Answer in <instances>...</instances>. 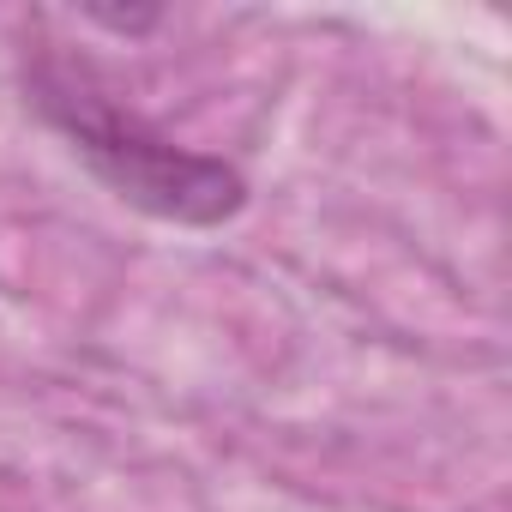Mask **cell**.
Segmentation results:
<instances>
[{"label":"cell","mask_w":512,"mask_h":512,"mask_svg":"<svg viewBox=\"0 0 512 512\" xmlns=\"http://www.w3.org/2000/svg\"><path fill=\"white\" fill-rule=\"evenodd\" d=\"M37 97H43V115L73 139V151L127 205H139L151 217H169V223H223L247 205V181L223 157L169 145L157 127L115 109L91 85H79L67 73H43Z\"/></svg>","instance_id":"cell-1"}]
</instances>
